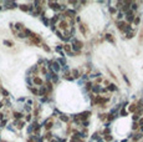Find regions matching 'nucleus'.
<instances>
[{
  "mask_svg": "<svg viewBox=\"0 0 143 142\" xmlns=\"http://www.w3.org/2000/svg\"><path fill=\"white\" fill-rule=\"evenodd\" d=\"M52 69H54L55 71H57L60 67H59V65H57V64H54V65H52Z\"/></svg>",
  "mask_w": 143,
  "mask_h": 142,
  "instance_id": "obj_1",
  "label": "nucleus"
}]
</instances>
